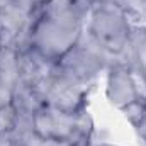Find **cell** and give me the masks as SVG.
Listing matches in <instances>:
<instances>
[{
	"mask_svg": "<svg viewBox=\"0 0 146 146\" xmlns=\"http://www.w3.org/2000/svg\"><path fill=\"white\" fill-rule=\"evenodd\" d=\"M129 63L146 88V26H136L129 51Z\"/></svg>",
	"mask_w": 146,
	"mask_h": 146,
	"instance_id": "9",
	"label": "cell"
},
{
	"mask_svg": "<svg viewBox=\"0 0 146 146\" xmlns=\"http://www.w3.org/2000/svg\"><path fill=\"white\" fill-rule=\"evenodd\" d=\"M3 48V37H2V34H0V49Z\"/></svg>",
	"mask_w": 146,
	"mask_h": 146,
	"instance_id": "14",
	"label": "cell"
},
{
	"mask_svg": "<svg viewBox=\"0 0 146 146\" xmlns=\"http://www.w3.org/2000/svg\"><path fill=\"white\" fill-rule=\"evenodd\" d=\"M131 124L134 126V129H136L138 136L141 138V141H143L145 146H146V106L143 107V110L139 112V115H138Z\"/></svg>",
	"mask_w": 146,
	"mask_h": 146,
	"instance_id": "10",
	"label": "cell"
},
{
	"mask_svg": "<svg viewBox=\"0 0 146 146\" xmlns=\"http://www.w3.org/2000/svg\"><path fill=\"white\" fill-rule=\"evenodd\" d=\"M17 2H21V3H24V5H27L31 9H39L46 0H17Z\"/></svg>",
	"mask_w": 146,
	"mask_h": 146,
	"instance_id": "11",
	"label": "cell"
},
{
	"mask_svg": "<svg viewBox=\"0 0 146 146\" xmlns=\"http://www.w3.org/2000/svg\"><path fill=\"white\" fill-rule=\"evenodd\" d=\"M94 0H46L36 12L27 39L49 63H58L85 34L87 17Z\"/></svg>",
	"mask_w": 146,
	"mask_h": 146,
	"instance_id": "1",
	"label": "cell"
},
{
	"mask_svg": "<svg viewBox=\"0 0 146 146\" xmlns=\"http://www.w3.org/2000/svg\"><path fill=\"white\" fill-rule=\"evenodd\" d=\"M134 22L115 0H94L87 17L85 34L110 61H129Z\"/></svg>",
	"mask_w": 146,
	"mask_h": 146,
	"instance_id": "2",
	"label": "cell"
},
{
	"mask_svg": "<svg viewBox=\"0 0 146 146\" xmlns=\"http://www.w3.org/2000/svg\"><path fill=\"white\" fill-rule=\"evenodd\" d=\"M106 97L112 107L133 122L146 106V88L129 61H110L107 66Z\"/></svg>",
	"mask_w": 146,
	"mask_h": 146,
	"instance_id": "4",
	"label": "cell"
},
{
	"mask_svg": "<svg viewBox=\"0 0 146 146\" xmlns=\"http://www.w3.org/2000/svg\"><path fill=\"white\" fill-rule=\"evenodd\" d=\"M31 92L44 106H51L68 112H87L90 87L78 83L66 73L58 70L56 65H53L49 73Z\"/></svg>",
	"mask_w": 146,
	"mask_h": 146,
	"instance_id": "5",
	"label": "cell"
},
{
	"mask_svg": "<svg viewBox=\"0 0 146 146\" xmlns=\"http://www.w3.org/2000/svg\"><path fill=\"white\" fill-rule=\"evenodd\" d=\"M54 65L78 83L92 88L99 75L110 65V58L87 34H83L82 39Z\"/></svg>",
	"mask_w": 146,
	"mask_h": 146,
	"instance_id": "6",
	"label": "cell"
},
{
	"mask_svg": "<svg viewBox=\"0 0 146 146\" xmlns=\"http://www.w3.org/2000/svg\"><path fill=\"white\" fill-rule=\"evenodd\" d=\"M19 131H31L39 138L60 143H82L92 139L94 124L88 112H68L37 104L29 110Z\"/></svg>",
	"mask_w": 146,
	"mask_h": 146,
	"instance_id": "3",
	"label": "cell"
},
{
	"mask_svg": "<svg viewBox=\"0 0 146 146\" xmlns=\"http://www.w3.org/2000/svg\"><path fill=\"white\" fill-rule=\"evenodd\" d=\"M37 9H31L17 0H0V34L3 46L27 48L33 21Z\"/></svg>",
	"mask_w": 146,
	"mask_h": 146,
	"instance_id": "7",
	"label": "cell"
},
{
	"mask_svg": "<svg viewBox=\"0 0 146 146\" xmlns=\"http://www.w3.org/2000/svg\"><path fill=\"white\" fill-rule=\"evenodd\" d=\"M19 48L0 49V110L14 104L19 94Z\"/></svg>",
	"mask_w": 146,
	"mask_h": 146,
	"instance_id": "8",
	"label": "cell"
},
{
	"mask_svg": "<svg viewBox=\"0 0 146 146\" xmlns=\"http://www.w3.org/2000/svg\"><path fill=\"white\" fill-rule=\"evenodd\" d=\"M0 146H14V143H12V138L0 134Z\"/></svg>",
	"mask_w": 146,
	"mask_h": 146,
	"instance_id": "12",
	"label": "cell"
},
{
	"mask_svg": "<svg viewBox=\"0 0 146 146\" xmlns=\"http://www.w3.org/2000/svg\"><path fill=\"white\" fill-rule=\"evenodd\" d=\"M90 146H114V145H109V143H92Z\"/></svg>",
	"mask_w": 146,
	"mask_h": 146,
	"instance_id": "13",
	"label": "cell"
}]
</instances>
